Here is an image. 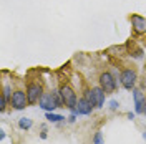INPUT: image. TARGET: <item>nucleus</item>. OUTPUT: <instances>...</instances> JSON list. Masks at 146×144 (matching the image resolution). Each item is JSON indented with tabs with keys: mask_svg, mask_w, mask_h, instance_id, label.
I'll return each instance as SVG.
<instances>
[{
	"mask_svg": "<svg viewBox=\"0 0 146 144\" xmlns=\"http://www.w3.org/2000/svg\"><path fill=\"white\" fill-rule=\"evenodd\" d=\"M60 94H62V99H63L65 106L70 108L73 113H76V103H78V99H76V94H75L73 88H70L68 85H65V86L60 88Z\"/></svg>",
	"mask_w": 146,
	"mask_h": 144,
	"instance_id": "obj_1",
	"label": "nucleus"
},
{
	"mask_svg": "<svg viewBox=\"0 0 146 144\" xmlns=\"http://www.w3.org/2000/svg\"><path fill=\"white\" fill-rule=\"evenodd\" d=\"M85 98L88 99L95 108H103V104H105V90L101 86L100 88H91V90L86 91Z\"/></svg>",
	"mask_w": 146,
	"mask_h": 144,
	"instance_id": "obj_2",
	"label": "nucleus"
},
{
	"mask_svg": "<svg viewBox=\"0 0 146 144\" xmlns=\"http://www.w3.org/2000/svg\"><path fill=\"white\" fill-rule=\"evenodd\" d=\"M58 106H60V103H58V99H56L55 94H43L40 98V108L45 109L46 113L55 111V108H58Z\"/></svg>",
	"mask_w": 146,
	"mask_h": 144,
	"instance_id": "obj_3",
	"label": "nucleus"
},
{
	"mask_svg": "<svg viewBox=\"0 0 146 144\" xmlns=\"http://www.w3.org/2000/svg\"><path fill=\"white\" fill-rule=\"evenodd\" d=\"M100 86L105 90V93H111V91H115L116 88V80L113 78V75L111 73H101L100 76Z\"/></svg>",
	"mask_w": 146,
	"mask_h": 144,
	"instance_id": "obj_4",
	"label": "nucleus"
},
{
	"mask_svg": "<svg viewBox=\"0 0 146 144\" xmlns=\"http://www.w3.org/2000/svg\"><path fill=\"white\" fill-rule=\"evenodd\" d=\"M43 94H42V86L36 85V83H30L27 86V98L30 104H35L36 101H40Z\"/></svg>",
	"mask_w": 146,
	"mask_h": 144,
	"instance_id": "obj_5",
	"label": "nucleus"
},
{
	"mask_svg": "<svg viewBox=\"0 0 146 144\" xmlns=\"http://www.w3.org/2000/svg\"><path fill=\"white\" fill-rule=\"evenodd\" d=\"M119 80H121V85H123L126 90H131V88H135V85H136V71L128 68V70H125V71L121 73Z\"/></svg>",
	"mask_w": 146,
	"mask_h": 144,
	"instance_id": "obj_6",
	"label": "nucleus"
},
{
	"mask_svg": "<svg viewBox=\"0 0 146 144\" xmlns=\"http://www.w3.org/2000/svg\"><path fill=\"white\" fill-rule=\"evenodd\" d=\"M27 104H28L27 93H23V91H15V93L12 94V106L15 109H23V108H27Z\"/></svg>",
	"mask_w": 146,
	"mask_h": 144,
	"instance_id": "obj_7",
	"label": "nucleus"
},
{
	"mask_svg": "<svg viewBox=\"0 0 146 144\" xmlns=\"http://www.w3.org/2000/svg\"><path fill=\"white\" fill-rule=\"evenodd\" d=\"M131 25L136 33H146V18L141 15H131Z\"/></svg>",
	"mask_w": 146,
	"mask_h": 144,
	"instance_id": "obj_8",
	"label": "nucleus"
},
{
	"mask_svg": "<svg viewBox=\"0 0 146 144\" xmlns=\"http://www.w3.org/2000/svg\"><path fill=\"white\" fill-rule=\"evenodd\" d=\"M93 104H91L90 101L86 98H82V99H78V103H76V114H90L91 111H93Z\"/></svg>",
	"mask_w": 146,
	"mask_h": 144,
	"instance_id": "obj_9",
	"label": "nucleus"
},
{
	"mask_svg": "<svg viewBox=\"0 0 146 144\" xmlns=\"http://www.w3.org/2000/svg\"><path fill=\"white\" fill-rule=\"evenodd\" d=\"M133 98H135V111L136 113H143L145 111V94L141 93V90H133Z\"/></svg>",
	"mask_w": 146,
	"mask_h": 144,
	"instance_id": "obj_10",
	"label": "nucleus"
},
{
	"mask_svg": "<svg viewBox=\"0 0 146 144\" xmlns=\"http://www.w3.org/2000/svg\"><path fill=\"white\" fill-rule=\"evenodd\" d=\"M46 119L50 123H60V121H65V116H62V114H53V113H46Z\"/></svg>",
	"mask_w": 146,
	"mask_h": 144,
	"instance_id": "obj_11",
	"label": "nucleus"
},
{
	"mask_svg": "<svg viewBox=\"0 0 146 144\" xmlns=\"http://www.w3.org/2000/svg\"><path fill=\"white\" fill-rule=\"evenodd\" d=\"M32 119H28V118H22L20 121H18V126L22 127V129H30L32 127Z\"/></svg>",
	"mask_w": 146,
	"mask_h": 144,
	"instance_id": "obj_12",
	"label": "nucleus"
},
{
	"mask_svg": "<svg viewBox=\"0 0 146 144\" xmlns=\"http://www.w3.org/2000/svg\"><path fill=\"white\" fill-rule=\"evenodd\" d=\"M93 141H95V144H103V134H101L100 131L95 134V139Z\"/></svg>",
	"mask_w": 146,
	"mask_h": 144,
	"instance_id": "obj_13",
	"label": "nucleus"
},
{
	"mask_svg": "<svg viewBox=\"0 0 146 144\" xmlns=\"http://www.w3.org/2000/svg\"><path fill=\"white\" fill-rule=\"evenodd\" d=\"M5 104H7V98L2 94V98H0V109H2V111L5 109Z\"/></svg>",
	"mask_w": 146,
	"mask_h": 144,
	"instance_id": "obj_14",
	"label": "nucleus"
},
{
	"mask_svg": "<svg viewBox=\"0 0 146 144\" xmlns=\"http://www.w3.org/2000/svg\"><path fill=\"white\" fill-rule=\"evenodd\" d=\"M3 96L7 99L10 98V86H5V88H3Z\"/></svg>",
	"mask_w": 146,
	"mask_h": 144,
	"instance_id": "obj_15",
	"label": "nucleus"
},
{
	"mask_svg": "<svg viewBox=\"0 0 146 144\" xmlns=\"http://www.w3.org/2000/svg\"><path fill=\"white\" fill-rule=\"evenodd\" d=\"M118 106H119V103H118V101H115V99H113V101L110 103V108H111V109H116Z\"/></svg>",
	"mask_w": 146,
	"mask_h": 144,
	"instance_id": "obj_16",
	"label": "nucleus"
},
{
	"mask_svg": "<svg viewBox=\"0 0 146 144\" xmlns=\"http://www.w3.org/2000/svg\"><path fill=\"white\" fill-rule=\"evenodd\" d=\"M40 137H42V139H46V131H43V133L40 134Z\"/></svg>",
	"mask_w": 146,
	"mask_h": 144,
	"instance_id": "obj_17",
	"label": "nucleus"
},
{
	"mask_svg": "<svg viewBox=\"0 0 146 144\" xmlns=\"http://www.w3.org/2000/svg\"><path fill=\"white\" fill-rule=\"evenodd\" d=\"M128 119H135V114L133 113H128Z\"/></svg>",
	"mask_w": 146,
	"mask_h": 144,
	"instance_id": "obj_18",
	"label": "nucleus"
},
{
	"mask_svg": "<svg viewBox=\"0 0 146 144\" xmlns=\"http://www.w3.org/2000/svg\"><path fill=\"white\" fill-rule=\"evenodd\" d=\"M143 113H145V114H146V103H145V111H143Z\"/></svg>",
	"mask_w": 146,
	"mask_h": 144,
	"instance_id": "obj_19",
	"label": "nucleus"
},
{
	"mask_svg": "<svg viewBox=\"0 0 146 144\" xmlns=\"http://www.w3.org/2000/svg\"><path fill=\"white\" fill-rule=\"evenodd\" d=\"M143 137H145V139H146V133H145V134H143Z\"/></svg>",
	"mask_w": 146,
	"mask_h": 144,
	"instance_id": "obj_20",
	"label": "nucleus"
}]
</instances>
